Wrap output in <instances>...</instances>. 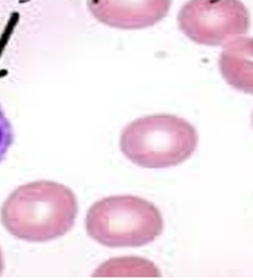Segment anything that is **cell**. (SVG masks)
Instances as JSON below:
<instances>
[{
  "label": "cell",
  "instance_id": "obj_1",
  "mask_svg": "<svg viewBox=\"0 0 253 280\" xmlns=\"http://www.w3.org/2000/svg\"><path fill=\"white\" fill-rule=\"evenodd\" d=\"M78 211L76 197L70 188L55 181L39 180L14 191L2 207L1 218L13 235L43 242L67 234Z\"/></svg>",
  "mask_w": 253,
  "mask_h": 280
},
{
  "label": "cell",
  "instance_id": "obj_2",
  "mask_svg": "<svg viewBox=\"0 0 253 280\" xmlns=\"http://www.w3.org/2000/svg\"><path fill=\"white\" fill-rule=\"evenodd\" d=\"M198 135L183 118L161 113L138 118L127 124L120 138L123 154L136 165L157 169L175 166L195 151Z\"/></svg>",
  "mask_w": 253,
  "mask_h": 280
},
{
  "label": "cell",
  "instance_id": "obj_3",
  "mask_svg": "<svg viewBox=\"0 0 253 280\" xmlns=\"http://www.w3.org/2000/svg\"><path fill=\"white\" fill-rule=\"evenodd\" d=\"M160 213L151 202L140 197L110 196L95 202L85 217L87 234L110 247H138L161 233Z\"/></svg>",
  "mask_w": 253,
  "mask_h": 280
},
{
  "label": "cell",
  "instance_id": "obj_4",
  "mask_svg": "<svg viewBox=\"0 0 253 280\" xmlns=\"http://www.w3.org/2000/svg\"><path fill=\"white\" fill-rule=\"evenodd\" d=\"M177 20L192 40L212 46L246 34L250 26L249 11L238 0H191L181 7Z\"/></svg>",
  "mask_w": 253,
  "mask_h": 280
},
{
  "label": "cell",
  "instance_id": "obj_5",
  "mask_svg": "<svg viewBox=\"0 0 253 280\" xmlns=\"http://www.w3.org/2000/svg\"><path fill=\"white\" fill-rule=\"evenodd\" d=\"M253 39L239 36L223 44L219 59L220 72L234 88L253 93Z\"/></svg>",
  "mask_w": 253,
  "mask_h": 280
},
{
  "label": "cell",
  "instance_id": "obj_6",
  "mask_svg": "<svg viewBox=\"0 0 253 280\" xmlns=\"http://www.w3.org/2000/svg\"><path fill=\"white\" fill-rule=\"evenodd\" d=\"M153 263L137 256L111 258L93 273V277H157L159 272Z\"/></svg>",
  "mask_w": 253,
  "mask_h": 280
},
{
  "label": "cell",
  "instance_id": "obj_7",
  "mask_svg": "<svg viewBox=\"0 0 253 280\" xmlns=\"http://www.w3.org/2000/svg\"><path fill=\"white\" fill-rule=\"evenodd\" d=\"M12 138L10 124L0 111V161L9 147Z\"/></svg>",
  "mask_w": 253,
  "mask_h": 280
}]
</instances>
